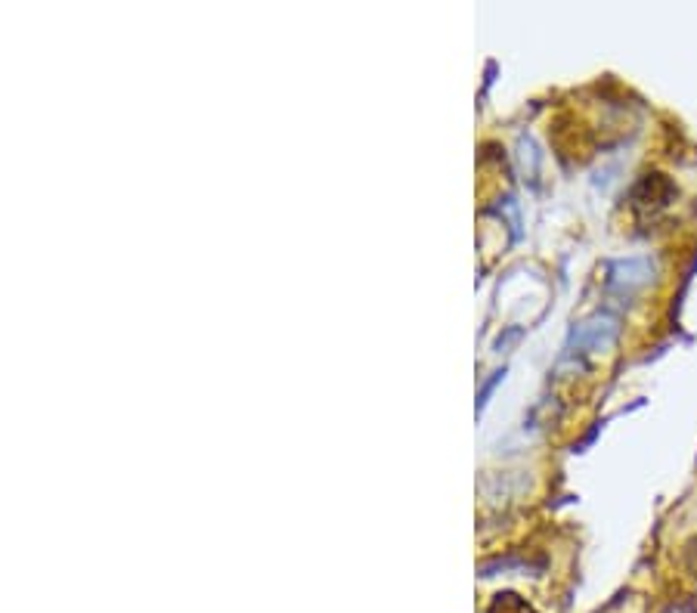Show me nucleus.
I'll return each mask as SVG.
<instances>
[{
  "label": "nucleus",
  "mask_w": 697,
  "mask_h": 613,
  "mask_svg": "<svg viewBox=\"0 0 697 613\" xmlns=\"http://www.w3.org/2000/svg\"><path fill=\"white\" fill-rule=\"evenodd\" d=\"M490 613H533L530 604L518 601V595H499L490 607Z\"/></svg>",
  "instance_id": "f257e3e1"
}]
</instances>
